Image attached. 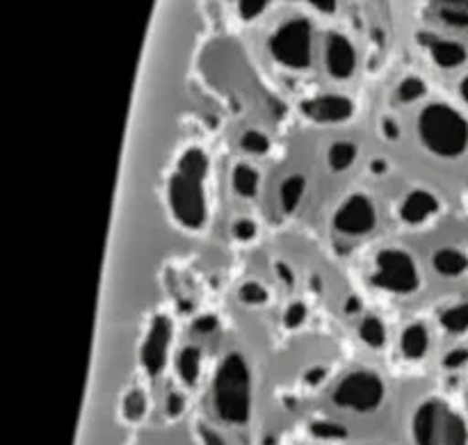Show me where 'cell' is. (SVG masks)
Masks as SVG:
<instances>
[{"mask_svg": "<svg viewBox=\"0 0 468 445\" xmlns=\"http://www.w3.org/2000/svg\"><path fill=\"white\" fill-rule=\"evenodd\" d=\"M215 409L227 423H245L250 419V370L242 356L224 359L213 384Z\"/></svg>", "mask_w": 468, "mask_h": 445, "instance_id": "cell-1", "label": "cell"}, {"mask_svg": "<svg viewBox=\"0 0 468 445\" xmlns=\"http://www.w3.org/2000/svg\"><path fill=\"white\" fill-rule=\"evenodd\" d=\"M419 131L428 149L439 155H457L464 151L468 126L448 105H428L420 114Z\"/></svg>", "mask_w": 468, "mask_h": 445, "instance_id": "cell-2", "label": "cell"}, {"mask_svg": "<svg viewBox=\"0 0 468 445\" xmlns=\"http://www.w3.org/2000/svg\"><path fill=\"white\" fill-rule=\"evenodd\" d=\"M272 55L282 64L291 69H304L309 67L311 59V26L304 18H295V21L286 23L282 30L274 35Z\"/></svg>", "mask_w": 468, "mask_h": 445, "instance_id": "cell-3", "label": "cell"}, {"mask_svg": "<svg viewBox=\"0 0 468 445\" xmlns=\"http://www.w3.org/2000/svg\"><path fill=\"white\" fill-rule=\"evenodd\" d=\"M384 387L373 373H355L343 379L334 391V402L355 411H370L382 402Z\"/></svg>", "mask_w": 468, "mask_h": 445, "instance_id": "cell-4", "label": "cell"}, {"mask_svg": "<svg viewBox=\"0 0 468 445\" xmlns=\"http://www.w3.org/2000/svg\"><path fill=\"white\" fill-rule=\"evenodd\" d=\"M169 201L176 217L186 227L195 228L204 222V190H201L199 178L178 172L169 183Z\"/></svg>", "mask_w": 468, "mask_h": 445, "instance_id": "cell-5", "label": "cell"}, {"mask_svg": "<svg viewBox=\"0 0 468 445\" xmlns=\"http://www.w3.org/2000/svg\"><path fill=\"white\" fill-rule=\"evenodd\" d=\"M379 272L373 277V283L379 288H388L396 292H411L419 286L414 260L405 251L388 249L382 251L378 259Z\"/></svg>", "mask_w": 468, "mask_h": 445, "instance_id": "cell-6", "label": "cell"}, {"mask_svg": "<svg viewBox=\"0 0 468 445\" xmlns=\"http://www.w3.org/2000/svg\"><path fill=\"white\" fill-rule=\"evenodd\" d=\"M336 228L341 233H352V236H359V233H368L375 227V208L364 195H356L338 210L336 219H334Z\"/></svg>", "mask_w": 468, "mask_h": 445, "instance_id": "cell-7", "label": "cell"}, {"mask_svg": "<svg viewBox=\"0 0 468 445\" xmlns=\"http://www.w3.org/2000/svg\"><path fill=\"white\" fill-rule=\"evenodd\" d=\"M167 341H169V320L167 318H155L154 327H151L149 338L142 350V361L144 368L151 375H158L165 368V356H167Z\"/></svg>", "mask_w": 468, "mask_h": 445, "instance_id": "cell-8", "label": "cell"}, {"mask_svg": "<svg viewBox=\"0 0 468 445\" xmlns=\"http://www.w3.org/2000/svg\"><path fill=\"white\" fill-rule=\"evenodd\" d=\"M355 48L350 41L341 35H329L327 39V69L332 76L347 78L355 71Z\"/></svg>", "mask_w": 468, "mask_h": 445, "instance_id": "cell-9", "label": "cell"}, {"mask_svg": "<svg viewBox=\"0 0 468 445\" xmlns=\"http://www.w3.org/2000/svg\"><path fill=\"white\" fill-rule=\"evenodd\" d=\"M439 429H441V407L437 402H428L419 409L414 419V434L419 445H437Z\"/></svg>", "mask_w": 468, "mask_h": 445, "instance_id": "cell-10", "label": "cell"}, {"mask_svg": "<svg viewBox=\"0 0 468 445\" xmlns=\"http://www.w3.org/2000/svg\"><path fill=\"white\" fill-rule=\"evenodd\" d=\"M304 112L318 122H341V119L350 117L352 103L343 96H323V99L306 101Z\"/></svg>", "mask_w": 468, "mask_h": 445, "instance_id": "cell-11", "label": "cell"}, {"mask_svg": "<svg viewBox=\"0 0 468 445\" xmlns=\"http://www.w3.org/2000/svg\"><path fill=\"white\" fill-rule=\"evenodd\" d=\"M437 210V201L434 196H430L428 192H414V195L407 199V204L402 206V217L407 222H420V219L428 217L430 213Z\"/></svg>", "mask_w": 468, "mask_h": 445, "instance_id": "cell-12", "label": "cell"}, {"mask_svg": "<svg viewBox=\"0 0 468 445\" xmlns=\"http://www.w3.org/2000/svg\"><path fill=\"white\" fill-rule=\"evenodd\" d=\"M425 350H428V334H425V329L420 324H414V327L407 329L405 336H402V352L410 359H420L425 355Z\"/></svg>", "mask_w": 468, "mask_h": 445, "instance_id": "cell-13", "label": "cell"}, {"mask_svg": "<svg viewBox=\"0 0 468 445\" xmlns=\"http://www.w3.org/2000/svg\"><path fill=\"white\" fill-rule=\"evenodd\" d=\"M432 53L441 67H455L464 59V48L460 44H452V41H437L432 46Z\"/></svg>", "mask_w": 468, "mask_h": 445, "instance_id": "cell-14", "label": "cell"}, {"mask_svg": "<svg viewBox=\"0 0 468 445\" xmlns=\"http://www.w3.org/2000/svg\"><path fill=\"white\" fill-rule=\"evenodd\" d=\"M304 178L302 176H291L286 183L282 185V204L286 213H292L300 204L302 195H304Z\"/></svg>", "mask_w": 468, "mask_h": 445, "instance_id": "cell-15", "label": "cell"}, {"mask_svg": "<svg viewBox=\"0 0 468 445\" xmlns=\"http://www.w3.org/2000/svg\"><path fill=\"white\" fill-rule=\"evenodd\" d=\"M434 268L441 274H460L462 270H466V259L460 251L443 249L439 251L437 259H434Z\"/></svg>", "mask_w": 468, "mask_h": 445, "instance_id": "cell-16", "label": "cell"}, {"mask_svg": "<svg viewBox=\"0 0 468 445\" xmlns=\"http://www.w3.org/2000/svg\"><path fill=\"white\" fill-rule=\"evenodd\" d=\"M233 187H236L242 196H251L256 192V187H259V174L251 167H247V164H240V167H236V172H233Z\"/></svg>", "mask_w": 468, "mask_h": 445, "instance_id": "cell-17", "label": "cell"}, {"mask_svg": "<svg viewBox=\"0 0 468 445\" xmlns=\"http://www.w3.org/2000/svg\"><path fill=\"white\" fill-rule=\"evenodd\" d=\"M199 361L201 355L195 347H187V350H183L181 356H178V373H181V377L186 379L187 384L195 382L197 375H199Z\"/></svg>", "mask_w": 468, "mask_h": 445, "instance_id": "cell-18", "label": "cell"}, {"mask_svg": "<svg viewBox=\"0 0 468 445\" xmlns=\"http://www.w3.org/2000/svg\"><path fill=\"white\" fill-rule=\"evenodd\" d=\"M206 172V155L201 154L199 149H190L186 155L181 158V174L192 178H199L204 176Z\"/></svg>", "mask_w": 468, "mask_h": 445, "instance_id": "cell-19", "label": "cell"}, {"mask_svg": "<svg viewBox=\"0 0 468 445\" xmlns=\"http://www.w3.org/2000/svg\"><path fill=\"white\" fill-rule=\"evenodd\" d=\"M355 146L347 144V142H338V144H334L332 151H329V163H332L334 169H346L350 167L352 160H355Z\"/></svg>", "mask_w": 468, "mask_h": 445, "instance_id": "cell-20", "label": "cell"}, {"mask_svg": "<svg viewBox=\"0 0 468 445\" xmlns=\"http://www.w3.org/2000/svg\"><path fill=\"white\" fill-rule=\"evenodd\" d=\"M446 445H466V428L457 416H448L446 419V434H443Z\"/></svg>", "mask_w": 468, "mask_h": 445, "instance_id": "cell-21", "label": "cell"}, {"mask_svg": "<svg viewBox=\"0 0 468 445\" xmlns=\"http://www.w3.org/2000/svg\"><path fill=\"white\" fill-rule=\"evenodd\" d=\"M441 323L446 324L451 332H462L468 327V306H455V309L446 311L441 315Z\"/></svg>", "mask_w": 468, "mask_h": 445, "instance_id": "cell-22", "label": "cell"}, {"mask_svg": "<svg viewBox=\"0 0 468 445\" xmlns=\"http://www.w3.org/2000/svg\"><path fill=\"white\" fill-rule=\"evenodd\" d=\"M361 338H364L366 343H370V345H382L384 343V327L379 324V320L375 318H368L364 320V324H361Z\"/></svg>", "mask_w": 468, "mask_h": 445, "instance_id": "cell-23", "label": "cell"}, {"mask_svg": "<svg viewBox=\"0 0 468 445\" xmlns=\"http://www.w3.org/2000/svg\"><path fill=\"white\" fill-rule=\"evenodd\" d=\"M242 146H245L247 151H251V154H265L270 146V142H268V137L261 135V132L250 131L242 135Z\"/></svg>", "mask_w": 468, "mask_h": 445, "instance_id": "cell-24", "label": "cell"}, {"mask_svg": "<svg viewBox=\"0 0 468 445\" xmlns=\"http://www.w3.org/2000/svg\"><path fill=\"white\" fill-rule=\"evenodd\" d=\"M123 409H126L128 419H140V416L144 414V409H146L144 396H142L140 391L131 393V396L126 397V405H123Z\"/></svg>", "mask_w": 468, "mask_h": 445, "instance_id": "cell-25", "label": "cell"}, {"mask_svg": "<svg viewBox=\"0 0 468 445\" xmlns=\"http://www.w3.org/2000/svg\"><path fill=\"white\" fill-rule=\"evenodd\" d=\"M423 94H425V85L419 80V78H407V80L400 85V99L402 101H414Z\"/></svg>", "mask_w": 468, "mask_h": 445, "instance_id": "cell-26", "label": "cell"}, {"mask_svg": "<svg viewBox=\"0 0 468 445\" xmlns=\"http://www.w3.org/2000/svg\"><path fill=\"white\" fill-rule=\"evenodd\" d=\"M441 16L452 26H466L468 14L462 12V5H441Z\"/></svg>", "mask_w": 468, "mask_h": 445, "instance_id": "cell-27", "label": "cell"}, {"mask_svg": "<svg viewBox=\"0 0 468 445\" xmlns=\"http://www.w3.org/2000/svg\"><path fill=\"white\" fill-rule=\"evenodd\" d=\"M240 297L245 302H250V304H261V302L268 300V295H265V291L259 283H247V286H242Z\"/></svg>", "mask_w": 468, "mask_h": 445, "instance_id": "cell-28", "label": "cell"}, {"mask_svg": "<svg viewBox=\"0 0 468 445\" xmlns=\"http://www.w3.org/2000/svg\"><path fill=\"white\" fill-rule=\"evenodd\" d=\"M314 434H318V437H346V429L332 423H315Z\"/></svg>", "mask_w": 468, "mask_h": 445, "instance_id": "cell-29", "label": "cell"}, {"mask_svg": "<svg viewBox=\"0 0 468 445\" xmlns=\"http://www.w3.org/2000/svg\"><path fill=\"white\" fill-rule=\"evenodd\" d=\"M304 315H306L304 306L292 304L291 309H288V313H286V324H288V327H297V324H302Z\"/></svg>", "mask_w": 468, "mask_h": 445, "instance_id": "cell-30", "label": "cell"}, {"mask_svg": "<svg viewBox=\"0 0 468 445\" xmlns=\"http://www.w3.org/2000/svg\"><path fill=\"white\" fill-rule=\"evenodd\" d=\"M265 9V3L263 0H259V3H240V12H242V16L245 18H251V16H256V14H261Z\"/></svg>", "mask_w": 468, "mask_h": 445, "instance_id": "cell-31", "label": "cell"}, {"mask_svg": "<svg viewBox=\"0 0 468 445\" xmlns=\"http://www.w3.org/2000/svg\"><path fill=\"white\" fill-rule=\"evenodd\" d=\"M233 231H236L238 238H242V240H247V238H251L256 233V227L251 222H247V219H242V222H238L236 227H233Z\"/></svg>", "mask_w": 468, "mask_h": 445, "instance_id": "cell-32", "label": "cell"}, {"mask_svg": "<svg viewBox=\"0 0 468 445\" xmlns=\"http://www.w3.org/2000/svg\"><path fill=\"white\" fill-rule=\"evenodd\" d=\"M466 352L464 350H460V352H452L451 356H448L446 359V366L448 368H455V366H460V364H464V359H466Z\"/></svg>", "mask_w": 468, "mask_h": 445, "instance_id": "cell-33", "label": "cell"}, {"mask_svg": "<svg viewBox=\"0 0 468 445\" xmlns=\"http://www.w3.org/2000/svg\"><path fill=\"white\" fill-rule=\"evenodd\" d=\"M197 332H213L215 329V318H199L195 324Z\"/></svg>", "mask_w": 468, "mask_h": 445, "instance_id": "cell-34", "label": "cell"}, {"mask_svg": "<svg viewBox=\"0 0 468 445\" xmlns=\"http://www.w3.org/2000/svg\"><path fill=\"white\" fill-rule=\"evenodd\" d=\"M167 409H169V414H172V416H176L178 411L183 409V397H181V396H172V397H169V405H167Z\"/></svg>", "mask_w": 468, "mask_h": 445, "instance_id": "cell-35", "label": "cell"}, {"mask_svg": "<svg viewBox=\"0 0 468 445\" xmlns=\"http://www.w3.org/2000/svg\"><path fill=\"white\" fill-rule=\"evenodd\" d=\"M201 437H204V441L208 445H224L222 439H219L218 434L210 432V429H206V428H201Z\"/></svg>", "mask_w": 468, "mask_h": 445, "instance_id": "cell-36", "label": "cell"}, {"mask_svg": "<svg viewBox=\"0 0 468 445\" xmlns=\"http://www.w3.org/2000/svg\"><path fill=\"white\" fill-rule=\"evenodd\" d=\"M279 277H282L283 281L288 283V286H292V281H295V279H292V274H291V270H288L286 265H279Z\"/></svg>", "mask_w": 468, "mask_h": 445, "instance_id": "cell-37", "label": "cell"}, {"mask_svg": "<svg viewBox=\"0 0 468 445\" xmlns=\"http://www.w3.org/2000/svg\"><path fill=\"white\" fill-rule=\"evenodd\" d=\"M323 377H324V370L323 368H318V370H314V373H309V382L311 384H318Z\"/></svg>", "mask_w": 468, "mask_h": 445, "instance_id": "cell-38", "label": "cell"}, {"mask_svg": "<svg viewBox=\"0 0 468 445\" xmlns=\"http://www.w3.org/2000/svg\"><path fill=\"white\" fill-rule=\"evenodd\" d=\"M384 128H387V132L391 137H396L398 135V131H396V126H393V122H384Z\"/></svg>", "mask_w": 468, "mask_h": 445, "instance_id": "cell-39", "label": "cell"}, {"mask_svg": "<svg viewBox=\"0 0 468 445\" xmlns=\"http://www.w3.org/2000/svg\"><path fill=\"white\" fill-rule=\"evenodd\" d=\"M315 7H318V9H324V12H332V9L334 7H336V5H334V3H315Z\"/></svg>", "mask_w": 468, "mask_h": 445, "instance_id": "cell-40", "label": "cell"}, {"mask_svg": "<svg viewBox=\"0 0 468 445\" xmlns=\"http://www.w3.org/2000/svg\"><path fill=\"white\" fill-rule=\"evenodd\" d=\"M373 169H375V172H384V163H375Z\"/></svg>", "mask_w": 468, "mask_h": 445, "instance_id": "cell-41", "label": "cell"}, {"mask_svg": "<svg viewBox=\"0 0 468 445\" xmlns=\"http://www.w3.org/2000/svg\"><path fill=\"white\" fill-rule=\"evenodd\" d=\"M462 91H464V96H466V101H468V78L464 80V85H462Z\"/></svg>", "mask_w": 468, "mask_h": 445, "instance_id": "cell-42", "label": "cell"}, {"mask_svg": "<svg viewBox=\"0 0 468 445\" xmlns=\"http://www.w3.org/2000/svg\"><path fill=\"white\" fill-rule=\"evenodd\" d=\"M359 306H356V300H350V311H356Z\"/></svg>", "mask_w": 468, "mask_h": 445, "instance_id": "cell-43", "label": "cell"}]
</instances>
